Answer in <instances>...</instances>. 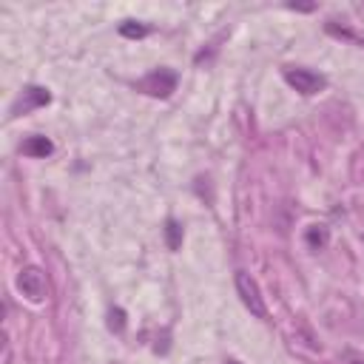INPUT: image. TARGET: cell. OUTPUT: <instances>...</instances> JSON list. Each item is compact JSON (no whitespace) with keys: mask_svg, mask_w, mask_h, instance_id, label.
Masks as SVG:
<instances>
[{"mask_svg":"<svg viewBox=\"0 0 364 364\" xmlns=\"http://www.w3.org/2000/svg\"><path fill=\"white\" fill-rule=\"evenodd\" d=\"M165 242L171 250H179L182 247V225L176 219H168L165 222Z\"/></svg>","mask_w":364,"mask_h":364,"instance_id":"52a82bcc","label":"cell"},{"mask_svg":"<svg viewBox=\"0 0 364 364\" xmlns=\"http://www.w3.org/2000/svg\"><path fill=\"white\" fill-rule=\"evenodd\" d=\"M20 151L26 154V156H48L51 151H54V145H51V139H46V136H40V134H34V136H28L23 145H20Z\"/></svg>","mask_w":364,"mask_h":364,"instance_id":"8992f818","label":"cell"},{"mask_svg":"<svg viewBox=\"0 0 364 364\" xmlns=\"http://www.w3.org/2000/svg\"><path fill=\"white\" fill-rule=\"evenodd\" d=\"M327 31H330V34H336V37H344V40H353V43L364 46V37H361V34H355V31H350V28H338L336 23H330V26H327Z\"/></svg>","mask_w":364,"mask_h":364,"instance_id":"30bf717a","label":"cell"},{"mask_svg":"<svg viewBox=\"0 0 364 364\" xmlns=\"http://www.w3.org/2000/svg\"><path fill=\"white\" fill-rule=\"evenodd\" d=\"M108 327L111 330H117V333H122V327H125V313L117 307V310H111V316H108Z\"/></svg>","mask_w":364,"mask_h":364,"instance_id":"8fae6325","label":"cell"},{"mask_svg":"<svg viewBox=\"0 0 364 364\" xmlns=\"http://www.w3.org/2000/svg\"><path fill=\"white\" fill-rule=\"evenodd\" d=\"M284 80H287V85H293L299 94H318L321 88H324V77L321 74H316V71H310V68H293V65H287L284 68Z\"/></svg>","mask_w":364,"mask_h":364,"instance_id":"3957f363","label":"cell"},{"mask_svg":"<svg viewBox=\"0 0 364 364\" xmlns=\"http://www.w3.org/2000/svg\"><path fill=\"white\" fill-rule=\"evenodd\" d=\"M17 290H20L28 301H43V299H46V293H48V284H46L43 270H40V267H34V264L23 267V270L17 273Z\"/></svg>","mask_w":364,"mask_h":364,"instance_id":"7a4b0ae2","label":"cell"},{"mask_svg":"<svg viewBox=\"0 0 364 364\" xmlns=\"http://www.w3.org/2000/svg\"><path fill=\"white\" fill-rule=\"evenodd\" d=\"M139 88H142L145 94H151V97H168V94L176 88V74L168 71V68L151 71V74L139 82Z\"/></svg>","mask_w":364,"mask_h":364,"instance_id":"277c9868","label":"cell"},{"mask_svg":"<svg viewBox=\"0 0 364 364\" xmlns=\"http://www.w3.org/2000/svg\"><path fill=\"white\" fill-rule=\"evenodd\" d=\"M236 290H239L242 304H245L256 318H267L264 299H262V293H259V284L250 279V273H245V270H239V273H236Z\"/></svg>","mask_w":364,"mask_h":364,"instance_id":"6da1fadb","label":"cell"},{"mask_svg":"<svg viewBox=\"0 0 364 364\" xmlns=\"http://www.w3.org/2000/svg\"><path fill=\"white\" fill-rule=\"evenodd\" d=\"M119 34L122 37H145L148 28L142 23H136V20H125V23H119Z\"/></svg>","mask_w":364,"mask_h":364,"instance_id":"ba28073f","label":"cell"},{"mask_svg":"<svg viewBox=\"0 0 364 364\" xmlns=\"http://www.w3.org/2000/svg\"><path fill=\"white\" fill-rule=\"evenodd\" d=\"M225 364H239V361H225Z\"/></svg>","mask_w":364,"mask_h":364,"instance_id":"7c38bea8","label":"cell"},{"mask_svg":"<svg viewBox=\"0 0 364 364\" xmlns=\"http://www.w3.org/2000/svg\"><path fill=\"white\" fill-rule=\"evenodd\" d=\"M324 242H327V230H324L321 225H313V228L307 230V245H310L313 250H318Z\"/></svg>","mask_w":364,"mask_h":364,"instance_id":"9c48e42d","label":"cell"},{"mask_svg":"<svg viewBox=\"0 0 364 364\" xmlns=\"http://www.w3.org/2000/svg\"><path fill=\"white\" fill-rule=\"evenodd\" d=\"M48 100H51L48 88H40V85H28V88L20 94V100L11 105V117L28 114V111H34V108H40V105H48Z\"/></svg>","mask_w":364,"mask_h":364,"instance_id":"5b68a950","label":"cell"}]
</instances>
